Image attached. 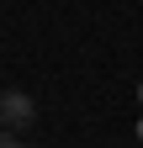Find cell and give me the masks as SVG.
<instances>
[{"label": "cell", "instance_id": "6da1fadb", "mask_svg": "<svg viewBox=\"0 0 143 148\" xmlns=\"http://www.w3.org/2000/svg\"><path fill=\"white\" fill-rule=\"evenodd\" d=\"M0 127L6 132H32L37 127V101L27 90H0Z\"/></svg>", "mask_w": 143, "mask_h": 148}, {"label": "cell", "instance_id": "7a4b0ae2", "mask_svg": "<svg viewBox=\"0 0 143 148\" xmlns=\"http://www.w3.org/2000/svg\"><path fill=\"white\" fill-rule=\"evenodd\" d=\"M0 148H21V138H16V132H6V127H0Z\"/></svg>", "mask_w": 143, "mask_h": 148}, {"label": "cell", "instance_id": "3957f363", "mask_svg": "<svg viewBox=\"0 0 143 148\" xmlns=\"http://www.w3.org/2000/svg\"><path fill=\"white\" fill-rule=\"evenodd\" d=\"M138 138H143V122H138Z\"/></svg>", "mask_w": 143, "mask_h": 148}, {"label": "cell", "instance_id": "277c9868", "mask_svg": "<svg viewBox=\"0 0 143 148\" xmlns=\"http://www.w3.org/2000/svg\"><path fill=\"white\" fill-rule=\"evenodd\" d=\"M138 101H143V85H138Z\"/></svg>", "mask_w": 143, "mask_h": 148}]
</instances>
